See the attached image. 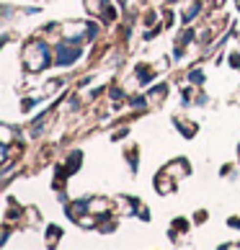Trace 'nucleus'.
I'll use <instances>...</instances> for the list:
<instances>
[]
</instances>
